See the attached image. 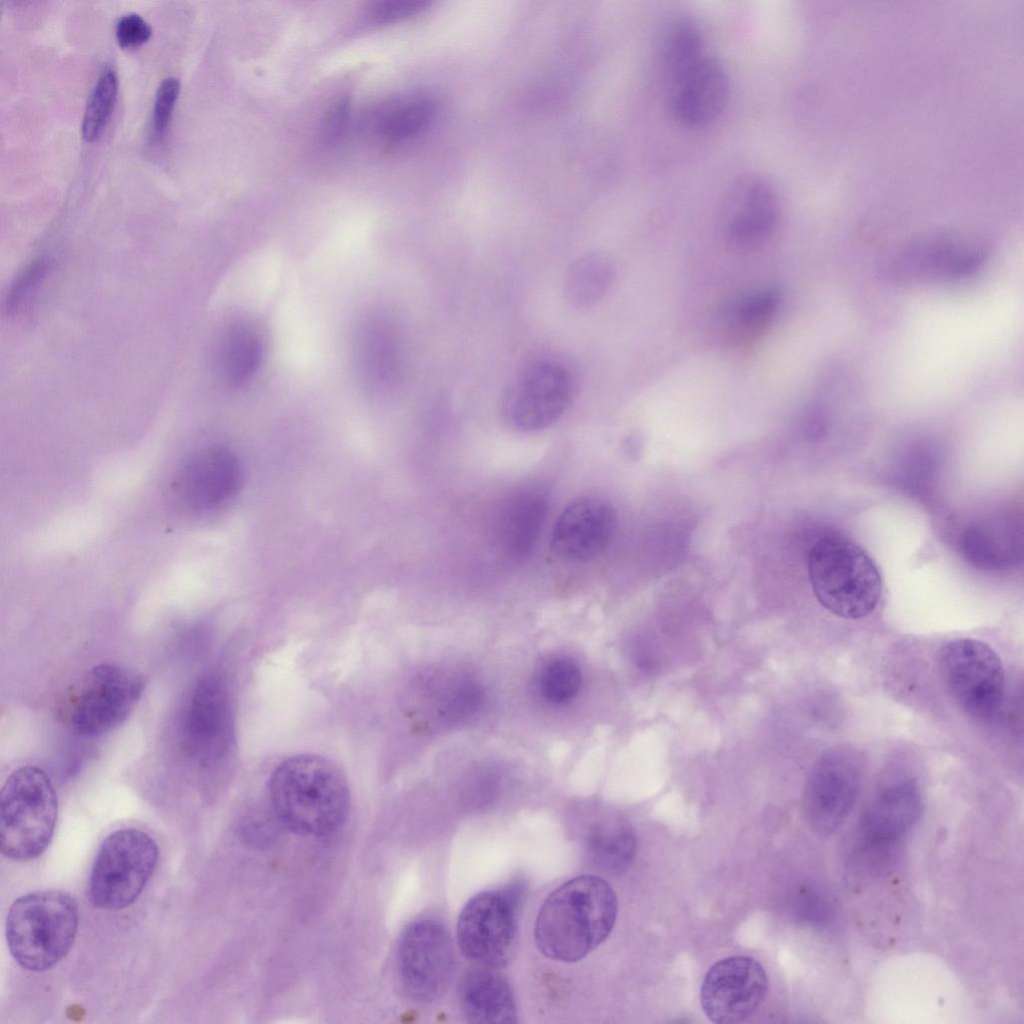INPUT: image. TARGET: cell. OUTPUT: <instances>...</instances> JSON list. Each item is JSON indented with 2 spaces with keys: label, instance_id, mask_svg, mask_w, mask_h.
I'll list each match as a JSON object with an SVG mask.
<instances>
[{
  "label": "cell",
  "instance_id": "1",
  "mask_svg": "<svg viewBox=\"0 0 1024 1024\" xmlns=\"http://www.w3.org/2000/svg\"><path fill=\"white\" fill-rule=\"evenodd\" d=\"M617 895L596 875L574 877L551 892L536 917L534 939L546 957L565 963L584 958L610 935Z\"/></svg>",
  "mask_w": 1024,
  "mask_h": 1024
},
{
  "label": "cell",
  "instance_id": "2",
  "mask_svg": "<svg viewBox=\"0 0 1024 1024\" xmlns=\"http://www.w3.org/2000/svg\"><path fill=\"white\" fill-rule=\"evenodd\" d=\"M268 792L279 821L299 835H329L340 828L349 810L344 774L316 754H298L282 761L270 776Z\"/></svg>",
  "mask_w": 1024,
  "mask_h": 1024
},
{
  "label": "cell",
  "instance_id": "3",
  "mask_svg": "<svg viewBox=\"0 0 1024 1024\" xmlns=\"http://www.w3.org/2000/svg\"><path fill=\"white\" fill-rule=\"evenodd\" d=\"M79 924V907L70 893L38 890L20 896L6 918V940L14 960L24 969L46 971L71 950Z\"/></svg>",
  "mask_w": 1024,
  "mask_h": 1024
},
{
  "label": "cell",
  "instance_id": "4",
  "mask_svg": "<svg viewBox=\"0 0 1024 1024\" xmlns=\"http://www.w3.org/2000/svg\"><path fill=\"white\" fill-rule=\"evenodd\" d=\"M809 579L819 603L845 619H860L877 606L881 576L870 556L838 535L819 538L808 558Z\"/></svg>",
  "mask_w": 1024,
  "mask_h": 1024
},
{
  "label": "cell",
  "instance_id": "5",
  "mask_svg": "<svg viewBox=\"0 0 1024 1024\" xmlns=\"http://www.w3.org/2000/svg\"><path fill=\"white\" fill-rule=\"evenodd\" d=\"M57 815V794L46 772L34 765L14 770L0 794L1 853L18 862L39 857L52 840Z\"/></svg>",
  "mask_w": 1024,
  "mask_h": 1024
},
{
  "label": "cell",
  "instance_id": "6",
  "mask_svg": "<svg viewBox=\"0 0 1024 1024\" xmlns=\"http://www.w3.org/2000/svg\"><path fill=\"white\" fill-rule=\"evenodd\" d=\"M146 687L141 674L117 663H100L70 690L64 719L78 735L97 738L110 733L129 717Z\"/></svg>",
  "mask_w": 1024,
  "mask_h": 1024
},
{
  "label": "cell",
  "instance_id": "7",
  "mask_svg": "<svg viewBox=\"0 0 1024 1024\" xmlns=\"http://www.w3.org/2000/svg\"><path fill=\"white\" fill-rule=\"evenodd\" d=\"M159 849L145 831L117 829L101 842L89 877L88 896L96 908L115 911L132 905L156 868Z\"/></svg>",
  "mask_w": 1024,
  "mask_h": 1024
},
{
  "label": "cell",
  "instance_id": "8",
  "mask_svg": "<svg viewBox=\"0 0 1024 1024\" xmlns=\"http://www.w3.org/2000/svg\"><path fill=\"white\" fill-rule=\"evenodd\" d=\"M523 889L521 883H514L486 890L465 904L457 922V944L467 959L491 968L510 961L518 939Z\"/></svg>",
  "mask_w": 1024,
  "mask_h": 1024
},
{
  "label": "cell",
  "instance_id": "9",
  "mask_svg": "<svg viewBox=\"0 0 1024 1024\" xmlns=\"http://www.w3.org/2000/svg\"><path fill=\"white\" fill-rule=\"evenodd\" d=\"M182 752L202 765L223 760L234 742V720L225 678L217 672L200 676L186 694L176 724Z\"/></svg>",
  "mask_w": 1024,
  "mask_h": 1024
},
{
  "label": "cell",
  "instance_id": "10",
  "mask_svg": "<svg viewBox=\"0 0 1024 1024\" xmlns=\"http://www.w3.org/2000/svg\"><path fill=\"white\" fill-rule=\"evenodd\" d=\"M939 669L952 698L969 716L989 720L1001 708L1004 667L985 642L970 638L949 641L940 651Z\"/></svg>",
  "mask_w": 1024,
  "mask_h": 1024
},
{
  "label": "cell",
  "instance_id": "11",
  "mask_svg": "<svg viewBox=\"0 0 1024 1024\" xmlns=\"http://www.w3.org/2000/svg\"><path fill=\"white\" fill-rule=\"evenodd\" d=\"M989 249L979 240L956 234H933L898 248L883 267L897 285H922L969 277L980 270Z\"/></svg>",
  "mask_w": 1024,
  "mask_h": 1024
},
{
  "label": "cell",
  "instance_id": "12",
  "mask_svg": "<svg viewBox=\"0 0 1024 1024\" xmlns=\"http://www.w3.org/2000/svg\"><path fill=\"white\" fill-rule=\"evenodd\" d=\"M865 761L855 746L841 744L823 752L813 763L803 792L807 822L822 835L835 832L856 802Z\"/></svg>",
  "mask_w": 1024,
  "mask_h": 1024
},
{
  "label": "cell",
  "instance_id": "13",
  "mask_svg": "<svg viewBox=\"0 0 1024 1024\" xmlns=\"http://www.w3.org/2000/svg\"><path fill=\"white\" fill-rule=\"evenodd\" d=\"M573 391V376L563 364L537 360L507 384L501 397V413L518 430H542L565 412Z\"/></svg>",
  "mask_w": 1024,
  "mask_h": 1024
},
{
  "label": "cell",
  "instance_id": "14",
  "mask_svg": "<svg viewBox=\"0 0 1024 1024\" xmlns=\"http://www.w3.org/2000/svg\"><path fill=\"white\" fill-rule=\"evenodd\" d=\"M454 948L446 927L436 919L409 924L397 947L401 986L413 1001L430 1002L446 988L453 971Z\"/></svg>",
  "mask_w": 1024,
  "mask_h": 1024
},
{
  "label": "cell",
  "instance_id": "15",
  "mask_svg": "<svg viewBox=\"0 0 1024 1024\" xmlns=\"http://www.w3.org/2000/svg\"><path fill=\"white\" fill-rule=\"evenodd\" d=\"M763 966L750 956H730L714 963L700 989L701 1007L709 1020L719 1024L750 1018L768 992Z\"/></svg>",
  "mask_w": 1024,
  "mask_h": 1024
},
{
  "label": "cell",
  "instance_id": "16",
  "mask_svg": "<svg viewBox=\"0 0 1024 1024\" xmlns=\"http://www.w3.org/2000/svg\"><path fill=\"white\" fill-rule=\"evenodd\" d=\"M779 200L769 180L746 175L736 180L725 195L722 226L727 242L740 251L763 246L779 219Z\"/></svg>",
  "mask_w": 1024,
  "mask_h": 1024
},
{
  "label": "cell",
  "instance_id": "17",
  "mask_svg": "<svg viewBox=\"0 0 1024 1024\" xmlns=\"http://www.w3.org/2000/svg\"><path fill=\"white\" fill-rule=\"evenodd\" d=\"M241 481V467L233 452L223 446H210L184 463L172 488L186 509L208 512L229 501Z\"/></svg>",
  "mask_w": 1024,
  "mask_h": 1024
},
{
  "label": "cell",
  "instance_id": "18",
  "mask_svg": "<svg viewBox=\"0 0 1024 1024\" xmlns=\"http://www.w3.org/2000/svg\"><path fill=\"white\" fill-rule=\"evenodd\" d=\"M730 94V79L724 65L705 54L668 80V103L681 124L701 127L717 119Z\"/></svg>",
  "mask_w": 1024,
  "mask_h": 1024
},
{
  "label": "cell",
  "instance_id": "19",
  "mask_svg": "<svg viewBox=\"0 0 1024 1024\" xmlns=\"http://www.w3.org/2000/svg\"><path fill=\"white\" fill-rule=\"evenodd\" d=\"M616 525V512L606 500L593 496L574 499L554 524L551 549L569 562L592 560L606 550Z\"/></svg>",
  "mask_w": 1024,
  "mask_h": 1024
},
{
  "label": "cell",
  "instance_id": "20",
  "mask_svg": "<svg viewBox=\"0 0 1024 1024\" xmlns=\"http://www.w3.org/2000/svg\"><path fill=\"white\" fill-rule=\"evenodd\" d=\"M923 808L916 779L902 774L889 778L875 791L862 813L863 839L873 847L894 844L916 825Z\"/></svg>",
  "mask_w": 1024,
  "mask_h": 1024
},
{
  "label": "cell",
  "instance_id": "21",
  "mask_svg": "<svg viewBox=\"0 0 1024 1024\" xmlns=\"http://www.w3.org/2000/svg\"><path fill=\"white\" fill-rule=\"evenodd\" d=\"M547 509L546 496L531 488L514 492L502 501L495 519V537L509 560L519 562L533 552Z\"/></svg>",
  "mask_w": 1024,
  "mask_h": 1024
},
{
  "label": "cell",
  "instance_id": "22",
  "mask_svg": "<svg viewBox=\"0 0 1024 1024\" xmlns=\"http://www.w3.org/2000/svg\"><path fill=\"white\" fill-rule=\"evenodd\" d=\"M459 998L465 1018L472 1023L515 1022L512 989L496 968L479 966L461 980Z\"/></svg>",
  "mask_w": 1024,
  "mask_h": 1024
},
{
  "label": "cell",
  "instance_id": "23",
  "mask_svg": "<svg viewBox=\"0 0 1024 1024\" xmlns=\"http://www.w3.org/2000/svg\"><path fill=\"white\" fill-rule=\"evenodd\" d=\"M780 301L779 290L769 287L729 302L717 319L721 340L740 346L757 339L775 317Z\"/></svg>",
  "mask_w": 1024,
  "mask_h": 1024
},
{
  "label": "cell",
  "instance_id": "24",
  "mask_svg": "<svg viewBox=\"0 0 1024 1024\" xmlns=\"http://www.w3.org/2000/svg\"><path fill=\"white\" fill-rule=\"evenodd\" d=\"M615 278L616 265L608 254L585 253L567 269L563 284L565 298L578 308L594 306L609 292Z\"/></svg>",
  "mask_w": 1024,
  "mask_h": 1024
},
{
  "label": "cell",
  "instance_id": "25",
  "mask_svg": "<svg viewBox=\"0 0 1024 1024\" xmlns=\"http://www.w3.org/2000/svg\"><path fill=\"white\" fill-rule=\"evenodd\" d=\"M438 104L430 95L416 93L394 100L378 112L377 133L392 142L413 139L425 133L434 123Z\"/></svg>",
  "mask_w": 1024,
  "mask_h": 1024
},
{
  "label": "cell",
  "instance_id": "26",
  "mask_svg": "<svg viewBox=\"0 0 1024 1024\" xmlns=\"http://www.w3.org/2000/svg\"><path fill=\"white\" fill-rule=\"evenodd\" d=\"M637 849L633 830L621 822L604 823L595 827L586 842V854L596 868L619 873L632 863Z\"/></svg>",
  "mask_w": 1024,
  "mask_h": 1024
},
{
  "label": "cell",
  "instance_id": "27",
  "mask_svg": "<svg viewBox=\"0 0 1024 1024\" xmlns=\"http://www.w3.org/2000/svg\"><path fill=\"white\" fill-rule=\"evenodd\" d=\"M706 54L699 24L680 17L671 21L660 41V63L668 81Z\"/></svg>",
  "mask_w": 1024,
  "mask_h": 1024
},
{
  "label": "cell",
  "instance_id": "28",
  "mask_svg": "<svg viewBox=\"0 0 1024 1024\" xmlns=\"http://www.w3.org/2000/svg\"><path fill=\"white\" fill-rule=\"evenodd\" d=\"M260 357L261 346L256 335L245 327H234L220 343L218 363L223 376L239 384L256 370Z\"/></svg>",
  "mask_w": 1024,
  "mask_h": 1024
},
{
  "label": "cell",
  "instance_id": "29",
  "mask_svg": "<svg viewBox=\"0 0 1024 1024\" xmlns=\"http://www.w3.org/2000/svg\"><path fill=\"white\" fill-rule=\"evenodd\" d=\"M117 75L111 66H105L89 95L82 120V137L92 142L99 137L113 110L117 96Z\"/></svg>",
  "mask_w": 1024,
  "mask_h": 1024
},
{
  "label": "cell",
  "instance_id": "30",
  "mask_svg": "<svg viewBox=\"0 0 1024 1024\" xmlns=\"http://www.w3.org/2000/svg\"><path fill=\"white\" fill-rule=\"evenodd\" d=\"M581 685V673L578 666L568 659H556L543 670L540 680L541 692L544 697L554 703L571 700Z\"/></svg>",
  "mask_w": 1024,
  "mask_h": 1024
},
{
  "label": "cell",
  "instance_id": "31",
  "mask_svg": "<svg viewBox=\"0 0 1024 1024\" xmlns=\"http://www.w3.org/2000/svg\"><path fill=\"white\" fill-rule=\"evenodd\" d=\"M51 266V260L42 256L28 264L15 278L7 298L6 310L8 313H17L23 303L28 301L39 285L46 277Z\"/></svg>",
  "mask_w": 1024,
  "mask_h": 1024
},
{
  "label": "cell",
  "instance_id": "32",
  "mask_svg": "<svg viewBox=\"0 0 1024 1024\" xmlns=\"http://www.w3.org/2000/svg\"><path fill=\"white\" fill-rule=\"evenodd\" d=\"M364 356L376 379L384 380L393 367V345L383 327L369 330L365 336Z\"/></svg>",
  "mask_w": 1024,
  "mask_h": 1024
},
{
  "label": "cell",
  "instance_id": "33",
  "mask_svg": "<svg viewBox=\"0 0 1024 1024\" xmlns=\"http://www.w3.org/2000/svg\"><path fill=\"white\" fill-rule=\"evenodd\" d=\"M180 91V81L174 76H167L160 82L152 111L151 131L154 141H162Z\"/></svg>",
  "mask_w": 1024,
  "mask_h": 1024
},
{
  "label": "cell",
  "instance_id": "34",
  "mask_svg": "<svg viewBox=\"0 0 1024 1024\" xmlns=\"http://www.w3.org/2000/svg\"><path fill=\"white\" fill-rule=\"evenodd\" d=\"M426 0H380L371 4L368 16L377 24H391L427 9Z\"/></svg>",
  "mask_w": 1024,
  "mask_h": 1024
},
{
  "label": "cell",
  "instance_id": "35",
  "mask_svg": "<svg viewBox=\"0 0 1024 1024\" xmlns=\"http://www.w3.org/2000/svg\"><path fill=\"white\" fill-rule=\"evenodd\" d=\"M115 33L122 48H134L150 38L152 28L139 14L127 13L118 19Z\"/></svg>",
  "mask_w": 1024,
  "mask_h": 1024
},
{
  "label": "cell",
  "instance_id": "36",
  "mask_svg": "<svg viewBox=\"0 0 1024 1024\" xmlns=\"http://www.w3.org/2000/svg\"><path fill=\"white\" fill-rule=\"evenodd\" d=\"M350 121V105L339 101L329 113L324 126V138L329 143L337 142L344 136Z\"/></svg>",
  "mask_w": 1024,
  "mask_h": 1024
}]
</instances>
